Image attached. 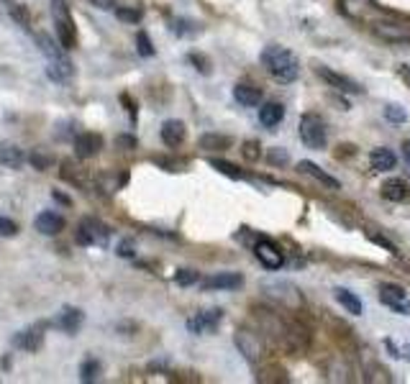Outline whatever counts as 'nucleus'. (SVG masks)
Listing matches in <instances>:
<instances>
[{
    "label": "nucleus",
    "mask_w": 410,
    "mask_h": 384,
    "mask_svg": "<svg viewBox=\"0 0 410 384\" xmlns=\"http://www.w3.org/2000/svg\"><path fill=\"white\" fill-rule=\"evenodd\" d=\"M262 64L267 67V72L280 82H292L297 80L300 74V62L297 57L285 47H277V44H269L262 52Z\"/></svg>",
    "instance_id": "f257e3e1"
},
{
    "label": "nucleus",
    "mask_w": 410,
    "mask_h": 384,
    "mask_svg": "<svg viewBox=\"0 0 410 384\" xmlns=\"http://www.w3.org/2000/svg\"><path fill=\"white\" fill-rule=\"evenodd\" d=\"M52 18H54L57 39H59V47L72 49L74 44H77V34H74V21L64 0H52Z\"/></svg>",
    "instance_id": "f03ea898"
},
{
    "label": "nucleus",
    "mask_w": 410,
    "mask_h": 384,
    "mask_svg": "<svg viewBox=\"0 0 410 384\" xmlns=\"http://www.w3.org/2000/svg\"><path fill=\"white\" fill-rule=\"evenodd\" d=\"M326 123L318 113H305L300 118V141L305 144L308 149H323L326 146Z\"/></svg>",
    "instance_id": "7ed1b4c3"
},
{
    "label": "nucleus",
    "mask_w": 410,
    "mask_h": 384,
    "mask_svg": "<svg viewBox=\"0 0 410 384\" xmlns=\"http://www.w3.org/2000/svg\"><path fill=\"white\" fill-rule=\"evenodd\" d=\"M110 241V231L103 221L98 218H85L77 228V243L82 246H108Z\"/></svg>",
    "instance_id": "20e7f679"
},
{
    "label": "nucleus",
    "mask_w": 410,
    "mask_h": 384,
    "mask_svg": "<svg viewBox=\"0 0 410 384\" xmlns=\"http://www.w3.org/2000/svg\"><path fill=\"white\" fill-rule=\"evenodd\" d=\"M254 256L259 259V264H262L264 269H269V272L283 269V264H285V254L280 251V246L272 243L269 238H259V241L254 243Z\"/></svg>",
    "instance_id": "39448f33"
},
{
    "label": "nucleus",
    "mask_w": 410,
    "mask_h": 384,
    "mask_svg": "<svg viewBox=\"0 0 410 384\" xmlns=\"http://www.w3.org/2000/svg\"><path fill=\"white\" fill-rule=\"evenodd\" d=\"M380 303L400 315H410V297L400 284H382L380 287Z\"/></svg>",
    "instance_id": "423d86ee"
},
{
    "label": "nucleus",
    "mask_w": 410,
    "mask_h": 384,
    "mask_svg": "<svg viewBox=\"0 0 410 384\" xmlns=\"http://www.w3.org/2000/svg\"><path fill=\"white\" fill-rule=\"evenodd\" d=\"M316 74L321 77L323 82H326V85H329V88L338 90V93H351V95L364 93V88L359 85V82L349 80L346 74H338V72H334V69L323 67V64H318V67H316Z\"/></svg>",
    "instance_id": "0eeeda50"
},
{
    "label": "nucleus",
    "mask_w": 410,
    "mask_h": 384,
    "mask_svg": "<svg viewBox=\"0 0 410 384\" xmlns=\"http://www.w3.org/2000/svg\"><path fill=\"white\" fill-rule=\"evenodd\" d=\"M234 341H236V346H239V351L244 354V359L246 361H259L262 359V354H264V344H262V338L256 336V333H251V330H239L234 336Z\"/></svg>",
    "instance_id": "6e6552de"
},
{
    "label": "nucleus",
    "mask_w": 410,
    "mask_h": 384,
    "mask_svg": "<svg viewBox=\"0 0 410 384\" xmlns=\"http://www.w3.org/2000/svg\"><path fill=\"white\" fill-rule=\"evenodd\" d=\"M82 323H85V313H82L80 308H72V305H64L59 310V315L54 318V328L64 330L67 336H74V333L82 328Z\"/></svg>",
    "instance_id": "1a4fd4ad"
},
{
    "label": "nucleus",
    "mask_w": 410,
    "mask_h": 384,
    "mask_svg": "<svg viewBox=\"0 0 410 384\" xmlns=\"http://www.w3.org/2000/svg\"><path fill=\"white\" fill-rule=\"evenodd\" d=\"M221 320H223V310H203V313H198V315H193V318H188V330L190 333H213L218 325H221Z\"/></svg>",
    "instance_id": "9d476101"
},
{
    "label": "nucleus",
    "mask_w": 410,
    "mask_h": 384,
    "mask_svg": "<svg viewBox=\"0 0 410 384\" xmlns=\"http://www.w3.org/2000/svg\"><path fill=\"white\" fill-rule=\"evenodd\" d=\"M244 284V277L236 274V272H221V274L205 277L200 282V287L205 292H215V290H239Z\"/></svg>",
    "instance_id": "9b49d317"
},
{
    "label": "nucleus",
    "mask_w": 410,
    "mask_h": 384,
    "mask_svg": "<svg viewBox=\"0 0 410 384\" xmlns=\"http://www.w3.org/2000/svg\"><path fill=\"white\" fill-rule=\"evenodd\" d=\"M372 31H375L380 39L385 41H410V26H403V23H395V21H377L372 23Z\"/></svg>",
    "instance_id": "f8f14e48"
},
{
    "label": "nucleus",
    "mask_w": 410,
    "mask_h": 384,
    "mask_svg": "<svg viewBox=\"0 0 410 384\" xmlns=\"http://www.w3.org/2000/svg\"><path fill=\"white\" fill-rule=\"evenodd\" d=\"M13 346H16V349H23V351H31V354H36V351L44 346V330H41V325L18 330V333H16V338H13Z\"/></svg>",
    "instance_id": "ddd939ff"
},
{
    "label": "nucleus",
    "mask_w": 410,
    "mask_h": 384,
    "mask_svg": "<svg viewBox=\"0 0 410 384\" xmlns=\"http://www.w3.org/2000/svg\"><path fill=\"white\" fill-rule=\"evenodd\" d=\"M36 231L44 233V236H57L64 231V218L59 213H54V210H44L36 216Z\"/></svg>",
    "instance_id": "4468645a"
},
{
    "label": "nucleus",
    "mask_w": 410,
    "mask_h": 384,
    "mask_svg": "<svg viewBox=\"0 0 410 384\" xmlns=\"http://www.w3.org/2000/svg\"><path fill=\"white\" fill-rule=\"evenodd\" d=\"M103 141L101 136L95 134H80L77 139H74V154L80 156V159H90V156H95L98 151H101Z\"/></svg>",
    "instance_id": "2eb2a0df"
},
{
    "label": "nucleus",
    "mask_w": 410,
    "mask_h": 384,
    "mask_svg": "<svg viewBox=\"0 0 410 384\" xmlns=\"http://www.w3.org/2000/svg\"><path fill=\"white\" fill-rule=\"evenodd\" d=\"M72 72H74L72 62H69L64 54L54 57V59H49V67H47L49 80H54V82H67L69 77H72Z\"/></svg>",
    "instance_id": "dca6fc26"
},
{
    "label": "nucleus",
    "mask_w": 410,
    "mask_h": 384,
    "mask_svg": "<svg viewBox=\"0 0 410 384\" xmlns=\"http://www.w3.org/2000/svg\"><path fill=\"white\" fill-rule=\"evenodd\" d=\"M370 164L375 172H390V169H395L397 164V156L392 149L387 146H377L375 151L370 154Z\"/></svg>",
    "instance_id": "f3484780"
},
{
    "label": "nucleus",
    "mask_w": 410,
    "mask_h": 384,
    "mask_svg": "<svg viewBox=\"0 0 410 384\" xmlns=\"http://www.w3.org/2000/svg\"><path fill=\"white\" fill-rule=\"evenodd\" d=\"M234 100L239 103V105H244V108H254V105L262 103V90L241 82V85H236L234 88Z\"/></svg>",
    "instance_id": "a211bd4d"
},
{
    "label": "nucleus",
    "mask_w": 410,
    "mask_h": 384,
    "mask_svg": "<svg viewBox=\"0 0 410 384\" xmlns=\"http://www.w3.org/2000/svg\"><path fill=\"white\" fill-rule=\"evenodd\" d=\"M297 169H300L303 175L313 177L316 182L326 185V187H331V190H341V182H338L336 177H331L329 172H323V169L318 167V164H313V162H300V164H297Z\"/></svg>",
    "instance_id": "6ab92c4d"
},
{
    "label": "nucleus",
    "mask_w": 410,
    "mask_h": 384,
    "mask_svg": "<svg viewBox=\"0 0 410 384\" xmlns=\"http://www.w3.org/2000/svg\"><path fill=\"white\" fill-rule=\"evenodd\" d=\"M185 136H188V131H185V123L182 121H164V126H161V141L167 144V146H180L182 141H185Z\"/></svg>",
    "instance_id": "aec40b11"
},
{
    "label": "nucleus",
    "mask_w": 410,
    "mask_h": 384,
    "mask_svg": "<svg viewBox=\"0 0 410 384\" xmlns=\"http://www.w3.org/2000/svg\"><path fill=\"white\" fill-rule=\"evenodd\" d=\"M285 118V105L283 103H264L262 108H259V123L267 128H275L280 126Z\"/></svg>",
    "instance_id": "412c9836"
},
{
    "label": "nucleus",
    "mask_w": 410,
    "mask_h": 384,
    "mask_svg": "<svg viewBox=\"0 0 410 384\" xmlns=\"http://www.w3.org/2000/svg\"><path fill=\"white\" fill-rule=\"evenodd\" d=\"M410 195V187L405 185V180H387V182L382 185V197L385 200H390V202H403L408 200Z\"/></svg>",
    "instance_id": "4be33fe9"
},
{
    "label": "nucleus",
    "mask_w": 410,
    "mask_h": 384,
    "mask_svg": "<svg viewBox=\"0 0 410 384\" xmlns=\"http://www.w3.org/2000/svg\"><path fill=\"white\" fill-rule=\"evenodd\" d=\"M334 297L338 300V305H341L343 310H349L351 315H362V300H359L354 292L343 290V287H336V290H334Z\"/></svg>",
    "instance_id": "5701e85b"
},
{
    "label": "nucleus",
    "mask_w": 410,
    "mask_h": 384,
    "mask_svg": "<svg viewBox=\"0 0 410 384\" xmlns=\"http://www.w3.org/2000/svg\"><path fill=\"white\" fill-rule=\"evenodd\" d=\"M0 164H6V167H13L18 169L23 164V151L18 146H0Z\"/></svg>",
    "instance_id": "b1692460"
},
{
    "label": "nucleus",
    "mask_w": 410,
    "mask_h": 384,
    "mask_svg": "<svg viewBox=\"0 0 410 384\" xmlns=\"http://www.w3.org/2000/svg\"><path fill=\"white\" fill-rule=\"evenodd\" d=\"M101 371H103V364L98 359H85L80 366V379L85 384L95 382V379H101Z\"/></svg>",
    "instance_id": "393cba45"
},
{
    "label": "nucleus",
    "mask_w": 410,
    "mask_h": 384,
    "mask_svg": "<svg viewBox=\"0 0 410 384\" xmlns=\"http://www.w3.org/2000/svg\"><path fill=\"white\" fill-rule=\"evenodd\" d=\"M200 146L208 149V151H223V149L231 146V139L229 136H218V134H205L200 139Z\"/></svg>",
    "instance_id": "a878e982"
},
{
    "label": "nucleus",
    "mask_w": 410,
    "mask_h": 384,
    "mask_svg": "<svg viewBox=\"0 0 410 384\" xmlns=\"http://www.w3.org/2000/svg\"><path fill=\"white\" fill-rule=\"evenodd\" d=\"M169 31L172 34H177V36H185V34H195L198 28L190 23V21H185V18H172L169 21Z\"/></svg>",
    "instance_id": "bb28decb"
},
{
    "label": "nucleus",
    "mask_w": 410,
    "mask_h": 384,
    "mask_svg": "<svg viewBox=\"0 0 410 384\" xmlns=\"http://www.w3.org/2000/svg\"><path fill=\"white\" fill-rule=\"evenodd\" d=\"M385 118L390 123H405L408 121V113H405L403 105H395V103H392V105H385Z\"/></svg>",
    "instance_id": "cd10ccee"
},
{
    "label": "nucleus",
    "mask_w": 410,
    "mask_h": 384,
    "mask_svg": "<svg viewBox=\"0 0 410 384\" xmlns=\"http://www.w3.org/2000/svg\"><path fill=\"white\" fill-rule=\"evenodd\" d=\"M210 167L213 169H218L221 175H226V177H231V180H241V172L234 167V164H229V162H221V159H210Z\"/></svg>",
    "instance_id": "c85d7f7f"
},
{
    "label": "nucleus",
    "mask_w": 410,
    "mask_h": 384,
    "mask_svg": "<svg viewBox=\"0 0 410 384\" xmlns=\"http://www.w3.org/2000/svg\"><path fill=\"white\" fill-rule=\"evenodd\" d=\"M39 44H41V52L49 57V59H54V57H59L62 54V49H57V44L52 41V36L47 34H39Z\"/></svg>",
    "instance_id": "c756f323"
},
{
    "label": "nucleus",
    "mask_w": 410,
    "mask_h": 384,
    "mask_svg": "<svg viewBox=\"0 0 410 384\" xmlns=\"http://www.w3.org/2000/svg\"><path fill=\"white\" fill-rule=\"evenodd\" d=\"M198 279H200V274H198L195 269H180L175 274V282L182 284V287H190V284H195Z\"/></svg>",
    "instance_id": "7c9ffc66"
},
{
    "label": "nucleus",
    "mask_w": 410,
    "mask_h": 384,
    "mask_svg": "<svg viewBox=\"0 0 410 384\" xmlns=\"http://www.w3.org/2000/svg\"><path fill=\"white\" fill-rule=\"evenodd\" d=\"M136 49H139L142 57H154V47H152V41H149V36L144 34V31L136 34Z\"/></svg>",
    "instance_id": "2f4dec72"
},
{
    "label": "nucleus",
    "mask_w": 410,
    "mask_h": 384,
    "mask_svg": "<svg viewBox=\"0 0 410 384\" xmlns=\"http://www.w3.org/2000/svg\"><path fill=\"white\" fill-rule=\"evenodd\" d=\"M115 16L126 23H139L142 21V11L139 8H115Z\"/></svg>",
    "instance_id": "473e14b6"
},
{
    "label": "nucleus",
    "mask_w": 410,
    "mask_h": 384,
    "mask_svg": "<svg viewBox=\"0 0 410 384\" xmlns=\"http://www.w3.org/2000/svg\"><path fill=\"white\" fill-rule=\"evenodd\" d=\"M11 18L18 21L21 26H28V23H31V16H28L26 6H11Z\"/></svg>",
    "instance_id": "72a5a7b5"
},
{
    "label": "nucleus",
    "mask_w": 410,
    "mask_h": 384,
    "mask_svg": "<svg viewBox=\"0 0 410 384\" xmlns=\"http://www.w3.org/2000/svg\"><path fill=\"white\" fill-rule=\"evenodd\" d=\"M16 233H18V226L11 218H0V238H11Z\"/></svg>",
    "instance_id": "f704fd0d"
},
{
    "label": "nucleus",
    "mask_w": 410,
    "mask_h": 384,
    "mask_svg": "<svg viewBox=\"0 0 410 384\" xmlns=\"http://www.w3.org/2000/svg\"><path fill=\"white\" fill-rule=\"evenodd\" d=\"M118 256H123V259H131V256H136V246L134 241H121L118 243Z\"/></svg>",
    "instance_id": "c9c22d12"
},
{
    "label": "nucleus",
    "mask_w": 410,
    "mask_h": 384,
    "mask_svg": "<svg viewBox=\"0 0 410 384\" xmlns=\"http://www.w3.org/2000/svg\"><path fill=\"white\" fill-rule=\"evenodd\" d=\"M244 156H246L249 162L259 159V144H256V141H246V144H244Z\"/></svg>",
    "instance_id": "e433bc0d"
},
{
    "label": "nucleus",
    "mask_w": 410,
    "mask_h": 384,
    "mask_svg": "<svg viewBox=\"0 0 410 384\" xmlns=\"http://www.w3.org/2000/svg\"><path fill=\"white\" fill-rule=\"evenodd\" d=\"M190 62H193V64H195V69H200L203 74H208V72H210L208 59H205V57H203V54H190Z\"/></svg>",
    "instance_id": "4c0bfd02"
},
{
    "label": "nucleus",
    "mask_w": 410,
    "mask_h": 384,
    "mask_svg": "<svg viewBox=\"0 0 410 384\" xmlns=\"http://www.w3.org/2000/svg\"><path fill=\"white\" fill-rule=\"evenodd\" d=\"M287 151H283V149H272V151H269V162L272 164H287Z\"/></svg>",
    "instance_id": "58836bf2"
},
{
    "label": "nucleus",
    "mask_w": 410,
    "mask_h": 384,
    "mask_svg": "<svg viewBox=\"0 0 410 384\" xmlns=\"http://www.w3.org/2000/svg\"><path fill=\"white\" fill-rule=\"evenodd\" d=\"M115 144H118V146H123L128 151V149H136V139L134 136H118V139H115Z\"/></svg>",
    "instance_id": "ea45409f"
},
{
    "label": "nucleus",
    "mask_w": 410,
    "mask_h": 384,
    "mask_svg": "<svg viewBox=\"0 0 410 384\" xmlns=\"http://www.w3.org/2000/svg\"><path fill=\"white\" fill-rule=\"evenodd\" d=\"M95 8H101V11H110V8H115V0H90Z\"/></svg>",
    "instance_id": "a19ab883"
},
{
    "label": "nucleus",
    "mask_w": 410,
    "mask_h": 384,
    "mask_svg": "<svg viewBox=\"0 0 410 384\" xmlns=\"http://www.w3.org/2000/svg\"><path fill=\"white\" fill-rule=\"evenodd\" d=\"M397 74H400V80H403L405 85L410 88V64H403V67L397 69Z\"/></svg>",
    "instance_id": "79ce46f5"
},
{
    "label": "nucleus",
    "mask_w": 410,
    "mask_h": 384,
    "mask_svg": "<svg viewBox=\"0 0 410 384\" xmlns=\"http://www.w3.org/2000/svg\"><path fill=\"white\" fill-rule=\"evenodd\" d=\"M121 100H123V103H126V105H128L126 110H128V115H131V121H136V108H134V103L128 100V95H123Z\"/></svg>",
    "instance_id": "37998d69"
},
{
    "label": "nucleus",
    "mask_w": 410,
    "mask_h": 384,
    "mask_svg": "<svg viewBox=\"0 0 410 384\" xmlns=\"http://www.w3.org/2000/svg\"><path fill=\"white\" fill-rule=\"evenodd\" d=\"M385 346H387V351H390L392 356H400V354H397V346H395V341H390V338H387V341H385Z\"/></svg>",
    "instance_id": "c03bdc74"
},
{
    "label": "nucleus",
    "mask_w": 410,
    "mask_h": 384,
    "mask_svg": "<svg viewBox=\"0 0 410 384\" xmlns=\"http://www.w3.org/2000/svg\"><path fill=\"white\" fill-rule=\"evenodd\" d=\"M403 156H405V164H408V169H410V141L403 146Z\"/></svg>",
    "instance_id": "a18cd8bd"
},
{
    "label": "nucleus",
    "mask_w": 410,
    "mask_h": 384,
    "mask_svg": "<svg viewBox=\"0 0 410 384\" xmlns=\"http://www.w3.org/2000/svg\"><path fill=\"white\" fill-rule=\"evenodd\" d=\"M403 354H405V359H408V361H410V344L405 346V351H403Z\"/></svg>",
    "instance_id": "49530a36"
}]
</instances>
